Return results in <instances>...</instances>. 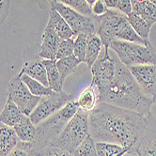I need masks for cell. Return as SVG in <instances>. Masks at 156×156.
Returning <instances> with one entry per match:
<instances>
[{
    "instance_id": "6da1fadb",
    "label": "cell",
    "mask_w": 156,
    "mask_h": 156,
    "mask_svg": "<svg viewBox=\"0 0 156 156\" xmlns=\"http://www.w3.org/2000/svg\"><path fill=\"white\" fill-rule=\"evenodd\" d=\"M146 127L144 117L106 103H98L88 112V130L95 142L117 144L127 149V154L144 135Z\"/></svg>"
},
{
    "instance_id": "7a4b0ae2",
    "label": "cell",
    "mask_w": 156,
    "mask_h": 156,
    "mask_svg": "<svg viewBox=\"0 0 156 156\" xmlns=\"http://www.w3.org/2000/svg\"><path fill=\"white\" fill-rule=\"evenodd\" d=\"M96 90L99 103H106L133 111L145 119L152 114V100L142 91L130 69L118 57L114 77Z\"/></svg>"
},
{
    "instance_id": "3957f363",
    "label": "cell",
    "mask_w": 156,
    "mask_h": 156,
    "mask_svg": "<svg viewBox=\"0 0 156 156\" xmlns=\"http://www.w3.org/2000/svg\"><path fill=\"white\" fill-rule=\"evenodd\" d=\"M78 109L77 102L72 100L57 113L36 125L35 139L32 143H29L31 149L40 154L41 151L52 145Z\"/></svg>"
},
{
    "instance_id": "277c9868",
    "label": "cell",
    "mask_w": 156,
    "mask_h": 156,
    "mask_svg": "<svg viewBox=\"0 0 156 156\" xmlns=\"http://www.w3.org/2000/svg\"><path fill=\"white\" fill-rule=\"evenodd\" d=\"M88 135V112L79 108L52 145L73 154Z\"/></svg>"
},
{
    "instance_id": "5b68a950",
    "label": "cell",
    "mask_w": 156,
    "mask_h": 156,
    "mask_svg": "<svg viewBox=\"0 0 156 156\" xmlns=\"http://www.w3.org/2000/svg\"><path fill=\"white\" fill-rule=\"evenodd\" d=\"M109 48L128 68L132 66L156 63V51L152 44H143L124 41H113Z\"/></svg>"
},
{
    "instance_id": "8992f818",
    "label": "cell",
    "mask_w": 156,
    "mask_h": 156,
    "mask_svg": "<svg viewBox=\"0 0 156 156\" xmlns=\"http://www.w3.org/2000/svg\"><path fill=\"white\" fill-rule=\"evenodd\" d=\"M94 22L96 34L104 45L108 46L113 41H119L124 28L129 24L127 15L116 9H108L101 16H91Z\"/></svg>"
},
{
    "instance_id": "52a82bcc",
    "label": "cell",
    "mask_w": 156,
    "mask_h": 156,
    "mask_svg": "<svg viewBox=\"0 0 156 156\" xmlns=\"http://www.w3.org/2000/svg\"><path fill=\"white\" fill-rule=\"evenodd\" d=\"M117 55L108 46L104 45L98 58L90 69L92 74L91 85L96 88L103 87L115 75Z\"/></svg>"
},
{
    "instance_id": "ba28073f",
    "label": "cell",
    "mask_w": 156,
    "mask_h": 156,
    "mask_svg": "<svg viewBox=\"0 0 156 156\" xmlns=\"http://www.w3.org/2000/svg\"><path fill=\"white\" fill-rule=\"evenodd\" d=\"M72 99L73 95L63 90L60 92H54L48 96L41 97L39 104L28 117L33 124L38 125L40 122L63 108L70 101H72Z\"/></svg>"
},
{
    "instance_id": "9c48e42d",
    "label": "cell",
    "mask_w": 156,
    "mask_h": 156,
    "mask_svg": "<svg viewBox=\"0 0 156 156\" xmlns=\"http://www.w3.org/2000/svg\"><path fill=\"white\" fill-rule=\"evenodd\" d=\"M8 98L18 106L26 116H29L39 104L41 97L33 95L19 74L13 76L8 84Z\"/></svg>"
},
{
    "instance_id": "30bf717a",
    "label": "cell",
    "mask_w": 156,
    "mask_h": 156,
    "mask_svg": "<svg viewBox=\"0 0 156 156\" xmlns=\"http://www.w3.org/2000/svg\"><path fill=\"white\" fill-rule=\"evenodd\" d=\"M50 7L54 8L63 17L75 36L82 34L87 37L88 35L96 33L94 22L91 16L84 15L73 9L58 2L53 3Z\"/></svg>"
},
{
    "instance_id": "8fae6325",
    "label": "cell",
    "mask_w": 156,
    "mask_h": 156,
    "mask_svg": "<svg viewBox=\"0 0 156 156\" xmlns=\"http://www.w3.org/2000/svg\"><path fill=\"white\" fill-rule=\"evenodd\" d=\"M40 48L41 44H34V45L26 48L23 53L24 65L19 74L26 73L38 80L45 87H48L46 68L43 62V58L40 57Z\"/></svg>"
},
{
    "instance_id": "7c38bea8",
    "label": "cell",
    "mask_w": 156,
    "mask_h": 156,
    "mask_svg": "<svg viewBox=\"0 0 156 156\" xmlns=\"http://www.w3.org/2000/svg\"><path fill=\"white\" fill-rule=\"evenodd\" d=\"M142 91L156 104V63L129 67Z\"/></svg>"
},
{
    "instance_id": "4fadbf2b",
    "label": "cell",
    "mask_w": 156,
    "mask_h": 156,
    "mask_svg": "<svg viewBox=\"0 0 156 156\" xmlns=\"http://www.w3.org/2000/svg\"><path fill=\"white\" fill-rule=\"evenodd\" d=\"M147 127L144 135L133 148L130 154L137 156H156V117L151 114L146 118Z\"/></svg>"
},
{
    "instance_id": "5bb4252c",
    "label": "cell",
    "mask_w": 156,
    "mask_h": 156,
    "mask_svg": "<svg viewBox=\"0 0 156 156\" xmlns=\"http://www.w3.org/2000/svg\"><path fill=\"white\" fill-rule=\"evenodd\" d=\"M60 41L61 39L57 34L52 23L48 20V23L41 35L40 57L43 59L57 60L55 57H57V52Z\"/></svg>"
},
{
    "instance_id": "9a60e30c",
    "label": "cell",
    "mask_w": 156,
    "mask_h": 156,
    "mask_svg": "<svg viewBox=\"0 0 156 156\" xmlns=\"http://www.w3.org/2000/svg\"><path fill=\"white\" fill-rule=\"evenodd\" d=\"M19 138L13 127L0 121V156H8L17 146Z\"/></svg>"
},
{
    "instance_id": "2e32d148",
    "label": "cell",
    "mask_w": 156,
    "mask_h": 156,
    "mask_svg": "<svg viewBox=\"0 0 156 156\" xmlns=\"http://www.w3.org/2000/svg\"><path fill=\"white\" fill-rule=\"evenodd\" d=\"M131 3L133 12L140 16L151 27L156 23V5L149 0L132 1Z\"/></svg>"
},
{
    "instance_id": "e0dca14e",
    "label": "cell",
    "mask_w": 156,
    "mask_h": 156,
    "mask_svg": "<svg viewBox=\"0 0 156 156\" xmlns=\"http://www.w3.org/2000/svg\"><path fill=\"white\" fill-rule=\"evenodd\" d=\"M49 21L52 23L55 32L61 39V41L73 39L75 36L69 25L63 19V17L52 7L49 8Z\"/></svg>"
},
{
    "instance_id": "ac0fdd59",
    "label": "cell",
    "mask_w": 156,
    "mask_h": 156,
    "mask_svg": "<svg viewBox=\"0 0 156 156\" xmlns=\"http://www.w3.org/2000/svg\"><path fill=\"white\" fill-rule=\"evenodd\" d=\"M26 115L18 108V106L8 98L6 105L0 113V121L8 126L14 127Z\"/></svg>"
},
{
    "instance_id": "d6986e66",
    "label": "cell",
    "mask_w": 156,
    "mask_h": 156,
    "mask_svg": "<svg viewBox=\"0 0 156 156\" xmlns=\"http://www.w3.org/2000/svg\"><path fill=\"white\" fill-rule=\"evenodd\" d=\"M43 62L46 68L48 87L55 92L62 91L65 81L62 79L61 74L57 67V60L43 59Z\"/></svg>"
},
{
    "instance_id": "ffe728a7",
    "label": "cell",
    "mask_w": 156,
    "mask_h": 156,
    "mask_svg": "<svg viewBox=\"0 0 156 156\" xmlns=\"http://www.w3.org/2000/svg\"><path fill=\"white\" fill-rule=\"evenodd\" d=\"M103 46L104 44L96 33H93V34H90L87 37V51L85 63L90 69L98 58Z\"/></svg>"
},
{
    "instance_id": "44dd1931",
    "label": "cell",
    "mask_w": 156,
    "mask_h": 156,
    "mask_svg": "<svg viewBox=\"0 0 156 156\" xmlns=\"http://www.w3.org/2000/svg\"><path fill=\"white\" fill-rule=\"evenodd\" d=\"M19 141L32 143L36 136V125L33 124L29 117L25 116L20 122L13 127Z\"/></svg>"
},
{
    "instance_id": "7402d4cb",
    "label": "cell",
    "mask_w": 156,
    "mask_h": 156,
    "mask_svg": "<svg viewBox=\"0 0 156 156\" xmlns=\"http://www.w3.org/2000/svg\"><path fill=\"white\" fill-rule=\"evenodd\" d=\"M77 105L80 109H83L87 112H90L91 110L95 108L97 104L99 103L98 98V91L96 87L92 85H90L86 90H84L79 98L77 100Z\"/></svg>"
},
{
    "instance_id": "603a6c76",
    "label": "cell",
    "mask_w": 156,
    "mask_h": 156,
    "mask_svg": "<svg viewBox=\"0 0 156 156\" xmlns=\"http://www.w3.org/2000/svg\"><path fill=\"white\" fill-rule=\"evenodd\" d=\"M127 19L132 27L133 28V30L137 33V35L140 38H142L144 41H150L149 37H150L151 26H150L144 19H142L140 16H138L133 12L127 15Z\"/></svg>"
},
{
    "instance_id": "cb8c5ba5",
    "label": "cell",
    "mask_w": 156,
    "mask_h": 156,
    "mask_svg": "<svg viewBox=\"0 0 156 156\" xmlns=\"http://www.w3.org/2000/svg\"><path fill=\"white\" fill-rule=\"evenodd\" d=\"M19 74V73H18ZM22 81L25 83V85L27 87V88L29 90V91L35 96L38 97H43V96H48L53 94L55 91H53L50 87H45L44 85H42L41 82H39L38 80L34 79L30 76H28L27 74L24 73V74H19Z\"/></svg>"
},
{
    "instance_id": "d4e9b609",
    "label": "cell",
    "mask_w": 156,
    "mask_h": 156,
    "mask_svg": "<svg viewBox=\"0 0 156 156\" xmlns=\"http://www.w3.org/2000/svg\"><path fill=\"white\" fill-rule=\"evenodd\" d=\"M80 63L82 62L78 59L74 55H72L70 57L63 58L57 60V67L61 74L62 79L65 81V79L69 75L74 73Z\"/></svg>"
},
{
    "instance_id": "484cf974",
    "label": "cell",
    "mask_w": 156,
    "mask_h": 156,
    "mask_svg": "<svg viewBox=\"0 0 156 156\" xmlns=\"http://www.w3.org/2000/svg\"><path fill=\"white\" fill-rule=\"evenodd\" d=\"M55 2L68 6L84 15L92 16L91 7L87 3L86 0H50V5Z\"/></svg>"
},
{
    "instance_id": "4316f807",
    "label": "cell",
    "mask_w": 156,
    "mask_h": 156,
    "mask_svg": "<svg viewBox=\"0 0 156 156\" xmlns=\"http://www.w3.org/2000/svg\"><path fill=\"white\" fill-rule=\"evenodd\" d=\"M73 156H97L96 142L88 135L73 153Z\"/></svg>"
},
{
    "instance_id": "83f0119b",
    "label": "cell",
    "mask_w": 156,
    "mask_h": 156,
    "mask_svg": "<svg viewBox=\"0 0 156 156\" xmlns=\"http://www.w3.org/2000/svg\"><path fill=\"white\" fill-rule=\"evenodd\" d=\"M124 150L127 149L122 148L117 144L107 142H96L97 156H114Z\"/></svg>"
},
{
    "instance_id": "f1b7e54d",
    "label": "cell",
    "mask_w": 156,
    "mask_h": 156,
    "mask_svg": "<svg viewBox=\"0 0 156 156\" xmlns=\"http://www.w3.org/2000/svg\"><path fill=\"white\" fill-rule=\"evenodd\" d=\"M86 51H87V36L82 34L77 35L74 40L73 55L81 62H85Z\"/></svg>"
},
{
    "instance_id": "f546056e",
    "label": "cell",
    "mask_w": 156,
    "mask_h": 156,
    "mask_svg": "<svg viewBox=\"0 0 156 156\" xmlns=\"http://www.w3.org/2000/svg\"><path fill=\"white\" fill-rule=\"evenodd\" d=\"M73 46H74V40L73 39L62 40L59 43L55 59L58 60L60 58L70 57V55H73Z\"/></svg>"
},
{
    "instance_id": "4dcf8cb0",
    "label": "cell",
    "mask_w": 156,
    "mask_h": 156,
    "mask_svg": "<svg viewBox=\"0 0 156 156\" xmlns=\"http://www.w3.org/2000/svg\"><path fill=\"white\" fill-rule=\"evenodd\" d=\"M38 155H39L38 153H36L31 149L29 143L19 141L16 148L8 156H38Z\"/></svg>"
},
{
    "instance_id": "1f68e13d",
    "label": "cell",
    "mask_w": 156,
    "mask_h": 156,
    "mask_svg": "<svg viewBox=\"0 0 156 156\" xmlns=\"http://www.w3.org/2000/svg\"><path fill=\"white\" fill-rule=\"evenodd\" d=\"M38 156H73V154L60 148L50 145V146L45 148L42 151H41Z\"/></svg>"
},
{
    "instance_id": "d6a6232c",
    "label": "cell",
    "mask_w": 156,
    "mask_h": 156,
    "mask_svg": "<svg viewBox=\"0 0 156 156\" xmlns=\"http://www.w3.org/2000/svg\"><path fill=\"white\" fill-rule=\"evenodd\" d=\"M10 0H0V25L5 23L9 14Z\"/></svg>"
},
{
    "instance_id": "836d02e7",
    "label": "cell",
    "mask_w": 156,
    "mask_h": 156,
    "mask_svg": "<svg viewBox=\"0 0 156 156\" xmlns=\"http://www.w3.org/2000/svg\"><path fill=\"white\" fill-rule=\"evenodd\" d=\"M108 8L105 6L103 0H96L91 6V12L93 16H101L107 12Z\"/></svg>"
},
{
    "instance_id": "e575fe53",
    "label": "cell",
    "mask_w": 156,
    "mask_h": 156,
    "mask_svg": "<svg viewBox=\"0 0 156 156\" xmlns=\"http://www.w3.org/2000/svg\"><path fill=\"white\" fill-rule=\"evenodd\" d=\"M116 9L120 12H122L123 14H125V15L130 14L133 12L131 0H119Z\"/></svg>"
},
{
    "instance_id": "d590c367",
    "label": "cell",
    "mask_w": 156,
    "mask_h": 156,
    "mask_svg": "<svg viewBox=\"0 0 156 156\" xmlns=\"http://www.w3.org/2000/svg\"><path fill=\"white\" fill-rule=\"evenodd\" d=\"M41 9H46L50 8V0H34Z\"/></svg>"
},
{
    "instance_id": "8d00e7d4",
    "label": "cell",
    "mask_w": 156,
    "mask_h": 156,
    "mask_svg": "<svg viewBox=\"0 0 156 156\" xmlns=\"http://www.w3.org/2000/svg\"><path fill=\"white\" fill-rule=\"evenodd\" d=\"M108 9H116L119 0H103Z\"/></svg>"
},
{
    "instance_id": "74e56055",
    "label": "cell",
    "mask_w": 156,
    "mask_h": 156,
    "mask_svg": "<svg viewBox=\"0 0 156 156\" xmlns=\"http://www.w3.org/2000/svg\"><path fill=\"white\" fill-rule=\"evenodd\" d=\"M127 152H128V151H127V150H124V151H120L119 153H118V154H116V155H114V156H123V155L126 154Z\"/></svg>"
},
{
    "instance_id": "f35d334b",
    "label": "cell",
    "mask_w": 156,
    "mask_h": 156,
    "mask_svg": "<svg viewBox=\"0 0 156 156\" xmlns=\"http://www.w3.org/2000/svg\"><path fill=\"white\" fill-rule=\"evenodd\" d=\"M86 1H87V3L88 5H90V6L91 7V6L93 5V3L96 1V0H86Z\"/></svg>"
},
{
    "instance_id": "ab89813d",
    "label": "cell",
    "mask_w": 156,
    "mask_h": 156,
    "mask_svg": "<svg viewBox=\"0 0 156 156\" xmlns=\"http://www.w3.org/2000/svg\"><path fill=\"white\" fill-rule=\"evenodd\" d=\"M149 1H151V3H153L154 5H156V0H149Z\"/></svg>"
}]
</instances>
